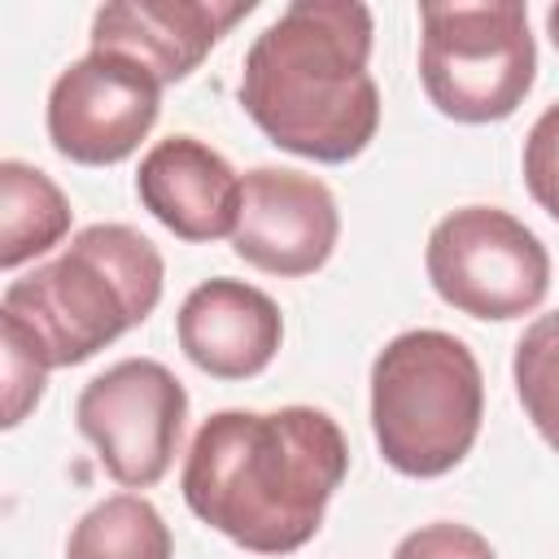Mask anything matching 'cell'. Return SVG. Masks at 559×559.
<instances>
[{
	"mask_svg": "<svg viewBox=\"0 0 559 559\" xmlns=\"http://www.w3.org/2000/svg\"><path fill=\"white\" fill-rule=\"evenodd\" d=\"M428 280L445 306L472 319H520L546 301V245L498 205H463L445 214L424 249Z\"/></svg>",
	"mask_w": 559,
	"mask_h": 559,
	"instance_id": "8992f818",
	"label": "cell"
},
{
	"mask_svg": "<svg viewBox=\"0 0 559 559\" xmlns=\"http://www.w3.org/2000/svg\"><path fill=\"white\" fill-rule=\"evenodd\" d=\"M0 341H4V428H17L26 419V411L44 397L48 367L22 336L0 328Z\"/></svg>",
	"mask_w": 559,
	"mask_h": 559,
	"instance_id": "e0dca14e",
	"label": "cell"
},
{
	"mask_svg": "<svg viewBox=\"0 0 559 559\" xmlns=\"http://www.w3.org/2000/svg\"><path fill=\"white\" fill-rule=\"evenodd\" d=\"M546 31H550V39H555V48H559V4L546 13Z\"/></svg>",
	"mask_w": 559,
	"mask_h": 559,
	"instance_id": "d6986e66",
	"label": "cell"
},
{
	"mask_svg": "<svg viewBox=\"0 0 559 559\" xmlns=\"http://www.w3.org/2000/svg\"><path fill=\"white\" fill-rule=\"evenodd\" d=\"M485 419L476 354L441 332L393 336L371 362V428L384 463L402 476H445L467 459Z\"/></svg>",
	"mask_w": 559,
	"mask_h": 559,
	"instance_id": "277c9868",
	"label": "cell"
},
{
	"mask_svg": "<svg viewBox=\"0 0 559 559\" xmlns=\"http://www.w3.org/2000/svg\"><path fill=\"white\" fill-rule=\"evenodd\" d=\"M419 26V79L445 118L476 127L502 122L524 105L537 79L524 4H424Z\"/></svg>",
	"mask_w": 559,
	"mask_h": 559,
	"instance_id": "5b68a950",
	"label": "cell"
},
{
	"mask_svg": "<svg viewBox=\"0 0 559 559\" xmlns=\"http://www.w3.org/2000/svg\"><path fill=\"white\" fill-rule=\"evenodd\" d=\"M179 349L188 354L192 367H201L214 380H249L266 371V362L280 349L284 319L280 306L245 284V280H205L197 284L175 319Z\"/></svg>",
	"mask_w": 559,
	"mask_h": 559,
	"instance_id": "7c38bea8",
	"label": "cell"
},
{
	"mask_svg": "<svg viewBox=\"0 0 559 559\" xmlns=\"http://www.w3.org/2000/svg\"><path fill=\"white\" fill-rule=\"evenodd\" d=\"M135 192L166 231L192 245L231 236L240 218V175L197 135L157 140L140 157Z\"/></svg>",
	"mask_w": 559,
	"mask_h": 559,
	"instance_id": "8fae6325",
	"label": "cell"
},
{
	"mask_svg": "<svg viewBox=\"0 0 559 559\" xmlns=\"http://www.w3.org/2000/svg\"><path fill=\"white\" fill-rule=\"evenodd\" d=\"M393 559H498V555L476 528L441 520V524H424V528L406 533L397 542Z\"/></svg>",
	"mask_w": 559,
	"mask_h": 559,
	"instance_id": "ac0fdd59",
	"label": "cell"
},
{
	"mask_svg": "<svg viewBox=\"0 0 559 559\" xmlns=\"http://www.w3.org/2000/svg\"><path fill=\"white\" fill-rule=\"evenodd\" d=\"M66 192L35 166L4 157L0 162V266L17 271L22 262L48 253L70 231Z\"/></svg>",
	"mask_w": 559,
	"mask_h": 559,
	"instance_id": "4fadbf2b",
	"label": "cell"
},
{
	"mask_svg": "<svg viewBox=\"0 0 559 559\" xmlns=\"http://www.w3.org/2000/svg\"><path fill=\"white\" fill-rule=\"evenodd\" d=\"M515 393L533 428L550 450H559V310L542 314L515 341Z\"/></svg>",
	"mask_w": 559,
	"mask_h": 559,
	"instance_id": "9a60e30c",
	"label": "cell"
},
{
	"mask_svg": "<svg viewBox=\"0 0 559 559\" xmlns=\"http://www.w3.org/2000/svg\"><path fill=\"white\" fill-rule=\"evenodd\" d=\"M162 253L127 223L83 227L52 262L9 280L0 328L22 336L39 362L79 367L144 323L162 301Z\"/></svg>",
	"mask_w": 559,
	"mask_h": 559,
	"instance_id": "3957f363",
	"label": "cell"
},
{
	"mask_svg": "<svg viewBox=\"0 0 559 559\" xmlns=\"http://www.w3.org/2000/svg\"><path fill=\"white\" fill-rule=\"evenodd\" d=\"M66 559H170V528L148 498L114 493L70 528Z\"/></svg>",
	"mask_w": 559,
	"mask_h": 559,
	"instance_id": "5bb4252c",
	"label": "cell"
},
{
	"mask_svg": "<svg viewBox=\"0 0 559 559\" xmlns=\"http://www.w3.org/2000/svg\"><path fill=\"white\" fill-rule=\"evenodd\" d=\"M188 393L170 367L153 358H122L83 384L74 402L79 432L96 445L105 472L127 489L157 485L179 450Z\"/></svg>",
	"mask_w": 559,
	"mask_h": 559,
	"instance_id": "52a82bcc",
	"label": "cell"
},
{
	"mask_svg": "<svg viewBox=\"0 0 559 559\" xmlns=\"http://www.w3.org/2000/svg\"><path fill=\"white\" fill-rule=\"evenodd\" d=\"M349 472L341 424L314 406L214 411L183 463V502L253 555L301 550Z\"/></svg>",
	"mask_w": 559,
	"mask_h": 559,
	"instance_id": "6da1fadb",
	"label": "cell"
},
{
	"mask_svg": "<svg viewBox=\"0 0 559 559\" xmlns=\"http://www.w3.org/2000/svg\"><path fill=\"white\" fill-rule=\"evenodd\" d=\"M253 4H218V0H127L100 4L92 17V52H118L144 66L162 87L188 79L210 48L249 17Z\"/></svg>",
	"mask_w": 559,
	"mask_h": 559,
	"instance_id": "30bf717a",
	"label": "cell"
},
{
	"mask_svg": "<svg viewBox=\"0 0 559 559\" xmlns=\"http://www.w3.org/2000/svg\"><path fill=\"white\" fill-rule=\"evenodd\" d=\"M524 183L528 197L559 223V105H550L524 140Z\"/></svg>",
	"mask_w": 559,
	"mask_h": 559,
	"instance_id": "2e32d148",
	"label": "cell"
},
{
	"mask_svg": "<svg viewBox=\"0 0 559 559\" xmlns=\"http://www.w3.org/2000/svg\"><path fill=\"white\" fill-rule=\"evenodd\" d=\"M162 109V83L118 57L87 52L48 92V140L79 166H114L140 148Z\"/></svg>",
	"mask_w": 559,
	"mask_h": 559,
	"instance_id": "ba28073f",
	"label": "cell"
},
{
	"mask_svg": "<svg viewBox=\"0 0 559 559\" xmlns=\"http://www.w3.org/2000/svg\"><path fill=\"white\" fill-rule=\"evenodd\" d=\"M371 9L358 0H297L245 52L240 105L258 131L310 162L358 157L380 127Z\"/></svg>",
	"mask_w": 559,
	"mask_h": 559,
	"instance_id": "7a4b0ae2",
	"label": "cell"
},
{
	"mask_svg": "<svg viewBox=\"0 0 559 559\" xmlns=\"http://www.w3.org/2000/svg\"><path fill=\"white\" fill-rule=\"evenodd\" d=\"M341 236L336 197L323 179L258 166L240 179V218L231 231L236 258L266 275H314Z\"/></svg>",
	"mask_w": 559,
	"mask_h": 559,
	"instance_id": "9c48e42d",
	"label": "cell"
}]
</instances>
